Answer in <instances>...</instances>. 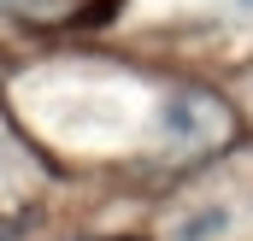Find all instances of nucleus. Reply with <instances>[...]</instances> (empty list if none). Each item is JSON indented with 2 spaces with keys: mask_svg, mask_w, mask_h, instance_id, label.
Here are the masks:
<instances>
[{
  "mask_svg": "<svg viewBox=\"0 0 253 241\" xmlns=\"http://www.w3.org/2000/svg\"><path fill=\"white\" fill-rule=\"evenodd\" d=\"M242 6H253V0H242Z\"/></svg>",
  "mask_w": 253,
  "mask_h": 241,
  "instance_id": "obj_1",
  "label": "nucleus"
}]
</instances>
